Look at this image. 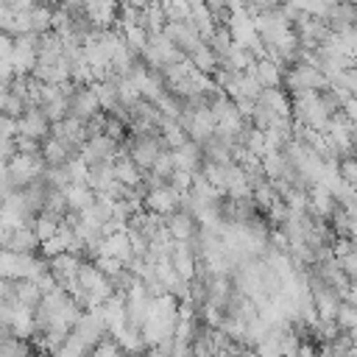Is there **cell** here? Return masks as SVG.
<instances>
[{"instance_id":"4","label":"cell","mask_w":357,"mask_h":357,"mask_svg":"<svg viewBox=\"0 0 357 357\" xmlns=\"http://www.w3.org/2000/svg\"><path fill=\"white\" fill-rule=\"evenodd\" d=\"M98 112H103V109H100V100H98L92 84H89V86H78V84H75V89L70 92V114L86 123V120L95 117Z\"/></svg>"},{"instance_id":"11","label":"cell","mask_w":357,"mask_h":357,"mask_svg":"<svg viewBox=\"0 0 357 357\" xmlns=\"http://www.w3.org/2000/svg\"><path fill=\"white\" fill-rule=\"evenodd\" d=\"M159 3H162V11H165L167 22H184V20L192 17L190 0H159Z\"/></svg>"},{"instance_id":"12","label":"cell","mask_w":357,"mask_h":357,"mask_svg":"<svg viewBox=\"0 0 357 357\" xmlns=\"http://www.w3.org/2000/svg\"><path fill=\"white\" fill-rule=\"evenodd\" d=\"M89 351H92V349L70 332V335H67V340L53 351V357H89Z\"/></svg>"},{"instance_id":"13","label":"cell","mask_w":357,"mask_h":357,"mask_svg":"<svg viewBox=\"0 0 357 357\" xmlns=\"http://www.w3.org/2000/svg\"><path fill=\"white\" fill-rule=\"evenodd\" d=\"M89 357H128V354L123 351V346H120L112 335H106V337H103V340L89 351Z\"/></svg>"},{"instance_id":"16","label":"cell","mask_w":357,"mask_h":357,"mask_svg":"<svg viewBox=\"0 0 357 357\" xmlns=\"http://www.w3.org/2000/svg\"><path fill=\"white\" fill-rule=\"evenodd\" d=\"M337 262H340V268H343V273L354 282L357 279V245L349 251V254H343V257H337Z\"/></svg>"},{"instance_id":"2","label":"cell","mask_w":357,"mask_h":357,"mask_svg":"<svg viewBox=\"0 0 357 357\" xmlns=\"http://www.w3.org/2000/svg\"><path fill=\"white\" fill-rule=\"evenodd\" d=\"M324 20L332 28V33L343 36V33L357 28V6H351L346 0H329L326 11H324Z\"/></svg>"},{"instance_id":"7","label":"cell","mask_w":357,"mask_h":357,"mask_svg":"<svg viewBox=\"0 0 357 357\" xmlns=\"http://www.w3.org/2000/svg\"><path fill=\"white\" fill-rule=\"evenodd\" d=\"M173 159H176V170H184V173H201L206 156H204V148L195 142V139H187L181 148L173 151Z\"/></svg>"},{"instance_id":"17","label":"cell","mask_w":357,"mask_h":357,"mask_svg":"<svg viewBox=\"0 0 357 357\" xmlns=\"http://www.w3.org/2000/svg\"><path fill=\"white\" fill-rule=\"evenodd\" d=\"M296 357H318V346H315L312 340H301V346H298Z\"/></svg>"},{"instance_id":"15","label":"cell","mask_w":357,"mask_h":357,"mask_svg":"<svg viewBox=\"0 0 357 357\" xmlns=\"http://www.w3.org/2000/svg\"><path fill=\"white\" fill-rule=\"evenodd\" d=\"M337 173H340V178H343L346 184H351V187L357 190V156H346V159H340Z\"/></svg>"},{"instance_id":"9","label":"cell","mask_w":357,"mask_h":357,"mask_svg":"<svg viewBox=\"0 0 357 357\" xmlns=\"http://www.w3.org/2000/svg\"><path fill=\"white\" fill-rule=\"evenodd\" d=\"M251 75L259 81V86L262 89H271V86H282V81H284V70L273 61V59H259L254 67H251Z\"/></svg>"},{"instance_id":"10","label":"cell","mask_w":357,"mask_h":357,"mask_svg":"<svg viewBox=\"0 0 357 357\" xmlns=\"http://www.w3.org/2000/svg\"><path fill=\"white\" fill-rule=\"evenodd\" d=\"M64 198H67V206H70L73 212H84L86 206L95 204L98 192H95L86 181H73V184L64 187Z\"/></svg>"},{"instance_id":"14","label":"cell","mask_w":357,"mask_h":357,"mask_svg":"<svg viewBox=\"0 0 357 357\" xmlns=\"http://www.w3.org/2000/svg\"><path fill=\"white\" fill-rule=\"evenodd\" d=\"M335 321H337V326H340L343 332H349L351 326H357V307H354V304H349V301H343V304L337 307Z\"/></svg>"},{"instance_id":"5","label":"cell","mask_w":357,"mask_h":357,"mask_svg":"<svg viewBox=\"0 0 357 357\" xmlns=\"http://www.w3.org/2000/svg\"><path fill=\"white\" fill-rule=\"evenodd\" d=\"M181 206V192L178 190H173L170 184H165V187H156V190H148L145 192V209L148 212H156V215H170V212H176Z\"/></svg>"},{"instance_id":"8","label":"cell","mask_w":357,"mask_h":357,"mask_svg":"<svg viewBox=\"0 0 357 357\" xmlns=\"http://www.w3.org/2000/svg\"><path fill=\"white\" fill-rule=\"evenodd\" d=\"M42 245V240L36 237L33 226H20V229H11L8 237H6V251H14V254H36Z\"/></svg>"},{"instance_id":"3","label":"cell","mask_w":357,"mask_h":357,"mask_svg":"<svg viewBox=\"0 0 357 357\" xmlns=\"http://www.w3.org/2000/svg\"><path fill=\"white\" fill-rule=\"evenodd\" d=\"M17 134H25V137H33V139L45 142L53 134V123L47 120L42 106H28L22 112V117H17Z\"/></svg>"},{"instance_id":"1","label":"cell","mask_w":357,"mask_h":357,"mask_svg":"<svg viewBox=\"0 0 357 357\" xmlns=\"http://www.w3.org/2000/svg\"><path fill=\"white\" fill-rule=\"evenodd\" d=\"M282 86L287 89V95H298V92H321L329 86V78L310 61H301V64H293L284 70V81Z\"/></svg>"},{"instance_id":"18","label":"cell","mask_w":357,"mask_h":357,"mask_svg":"<svg viewBox=\"0 0 357 357\" xmlns=\"http://www.w3.org/2000/svg\"><path fill=\"white\" fill-rule=\"evenodd\" d=\"M349 337H351V351L357 354V326H351V329H349Z\"/></svg>"},{"instance_id":"6","label":"cell","mask_w":357,"mask_h":357,"mask_svg":"<svg viewBox=\"0 0 357 357\" xmlns=\"http://www.w3.org/2000/svg\"><path fill=\"white\" fill-rule=\"evenodd\" d=\"M198 226H201L198 218L192 212H187L184 206H178L176 212L165 215V229H167V234L173 240H192L195 231H198Z\"/></svg>"},{"instance_id":"20","label":"cell","mask_w":357,"mask_h":357,"mask_svg":"<svg viewBox=\"0 0 357 357\" xmlns=\"http://www.w3.org/2000/svg\"><path fill=\"white\" fill-rule=\"evenodd\" d=\"M346 3H351V6H357V0H346Z\"/></svg>"},{"instance_id":"19","label":"cell","mask_w":357,"mask_h":357,"mask_svg":"<svg viewBox=\"0 0 357 357\" xmlns=\"http://www.w3.org/2000/svg\"><path fill=\"white\" fill-rule=\"evenodd\" d=\"M351 64H354V67H357V53H354V59H351Z\"/></svg>"}]
</instances>
